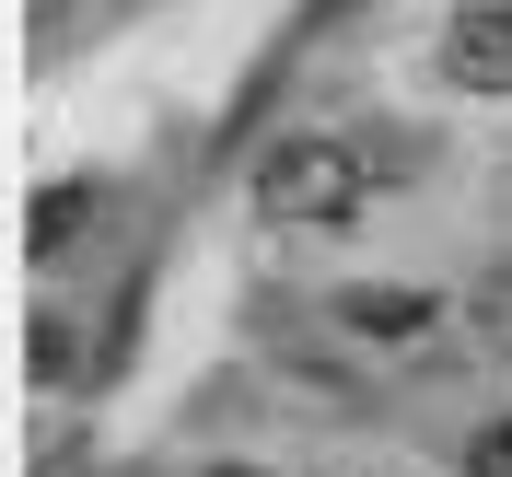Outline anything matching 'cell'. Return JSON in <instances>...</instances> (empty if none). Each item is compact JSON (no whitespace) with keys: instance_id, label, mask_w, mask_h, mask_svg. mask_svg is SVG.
I'll use <instances>...</instances> for the list:
<instances>
[{"instance_id":"obj_1","label":"cell","mask_w":512,"mask_h":477,"mask_svg":"<svg viewBox=\"0 0 512 477\" xmlns=\"http://www.w3.org/2000/svg\"><path fill=\"white\" fill-rule=\"evenodd\" d=\"M256 210L291 222V233H338L361 210V163L338 140H268L256 152Z\"/></svg>"},{"instance_id":"obj_2","label":"cell","mask_w":512,"mask_h":477,"mask_svg":"<svg viewBox=\"0 0 512 477\" xmlns=\"http://www.w3.org/2000/svg\"><path fill=\"white\" fill-rule=\"evenodd\" d=\"M443 59H454L466 94H512V0H466L454 35H443Z\"/></svg>"},{"instance_id":"obj_3","label":"cell","mask_w":512,"mask_h":477,"mask_svg":"<svg viewBox=\"0 0 512 477\" xmlns=\"http://www.w3.org/2000/svg\"><path fill=\"white\" fill-rule=\"evenodd\" d=\"M338 326H350V338H431V326H443V303H431V291H350V303H338Z\"/></svg>"},{"instance_id":"obj_4","label":"cell","mask_w":512,"mask_h":477,"mask_svg":"<svg viewBox=\"0 0 512 477\" xmlns=\"http://www.w3.org/2000/svg\"><path fill=\"white\" fill-rule=\"evenodd\" d=\"M82 222H94V198H82V187H47V198H35V268H59Z\"/></svg>"},{"instance_id":"obj_5","label":"cell","mask_w":512,"mask_h":477,"mask_svg":"<svg viewBox=\"0 0 512 477\" xmlns=\"http://www.w3.org/2000/svg\"><path fill=\"white\" fill-rule=\"evenodd\" d=\"M466 338H478L489 361H512V280H489L478 303H466Z\"/></svg>"},{"instance_id":"obj_6","label":"cell","mask_w":512,"mask_h":477,"mask_svg":"<svg viewBox=\"0 0 512 477\" xmlns=\"http://www.w3.org/2000/svg\"><path fill=\"white\" fill-rule=\"evenodd\" d=\"M466 477H512V419H489L478 443H466Z\"/></svg>"},{"instance_id":"obj_7","label":"cell","mask_w":512,"mask_h":477,"mask_svg":"<svg viewBox=\"0 0 512 477\" xmlns=\"http://www.w3.org/2000/svg\"><path fill=\"white\" fill-rule=\"evenodd\" d=\"M210 477H256V466H210Z\"/></svg>"}]
</instances>
